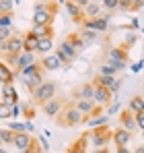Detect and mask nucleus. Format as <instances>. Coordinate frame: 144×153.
<instances>
[{
	"mask_svg": "<svg viewBox=\"0 0 144 153\" xmlns=\"http://www.w3.org/2000/svg\"><path fill=\"white\" fill-rule=\"evenodd\" d=\"M66 39H68V44H70L72 48L76 50V54H80V52H84V50H87V44L82 42V37H80L78 33H70V35H68Z\"/></svg>",
	"mask_w": 144,
	"mask_h": 153,
	"instance_id": "393cba45",
	"label": "nucleus"
},
{
	"mask_svg": "<svg viewBox=\"0 0 144 153\" xmlns=\"http://www.w3.org/2000/svg\"><path fill=\"white\" fill-rule=\"evenodd\" d=\"M66 105V102L64 100H60V97H54V100H49V102H46L43 105H41V110H43V114L48 116V118H56L60 112H62V108Z\"/></svg>",
	"mask_w": 144,
	"mask_h": 153,
	"instance_id": "9d476101",
	"label": "nucleus"
},
{
	"mask_svg": "<svg viewBox=\"0 0 144 153\" xmlns=\"http://www.w3.org/2000/svg\"><path fill=\"white\" fill-rule=\"evenodd\" d=\"M115 153H132V151H130L128 147H118V151H115Z\"/></svg>",
	"mask_w": 144,
	"mask_h": 153,
	"instance_id": "de8ad7c7",
	"label": "nucleus"
},
{
	"mask_svg": "<svg viewBox=\"0 0 144 153\" xmlns=\"http://www.w3.org/2000/svg\"><path fill=\"white\" fill-rule=\"evenodd\" d=\"M12 19H15L12 13H2L0 10V27H12Z\"/></svg>",
	"mask_w": 144,
	"mask_h": 153,
	"instance_id": "7c9ffc66",
	"label": "nucleus"
},
{
	"mask_svg": "<svg viewBox=\"0 0 144 153\" xmlns=\"http://www.w3.org/2000/svg\"><path fill=\"white\" fill-rule=\"evenodd\" d=\"M23 39H25V33H15L8 42H6V50H4V56H6V64L12 68L17 56L23 52Z\"/></svg>",
	"mask_w": 144,
	"mask_h": 153,
	"instance_id": "39448f33",
	"label": "nucleus"
},
{
	"mask_svg": "<svg viewBox=\"0 0 144 153\" xmlns=\"http://www.w3.org/2000/svg\"><path fill=\"white\" fill-rule=\"evenodd\" d=\"M87 122V116L72 103H66L64 108H62V112L56 116V124L62 128H72V126H78V124H84Z\"/></svg>",
	"mask_w": 144,
	"mask_h": 153,
	"instance_id": "f257e3e1",
	"label": "nucleus"
},
{
	"mask_svg": "<svg viewBox=\"0 0 144 153\" xmlns=\"http://www.w3.org/2000/svg\"><path fill=\"white\" fill-rule=\"evenodd\" d=\"M93 102L101 108H109L113 102V93L109 91V87H103V85H95V97Z\"/></svg>",
	"mask_w": 144,
	"mask_h": 153,
	"instance_id": "1a4fd4ad",
	"label": "nucleus"
},
{
	"mask_svg": "<svg viewBox=\"0 0 144 153\" xmlns=\"http://www.w3.org/2000/svg\"><path fill=\"white\" fill-rule=\"evenodd\" d=\"M115 68L113 66H109V64H101V68H99V75H107V76H115Z\"/></svg>",
	"mask_w": 144,
	"mask_h": 153,
	"instance_id": "c9c22d12",
	"label": "nucleus"
},
{
	"mask_svg": "<svg viewBox=\"0 0 144 153\" xmlns=\"http://www.w3.org/2000/svg\"><path fill=\"white\" fill-rule=\"evenodd\" d=\"M128 48L123 46H113L107 50V64L113 66L115 71H123L128 66V60H130V54H128Z\"/></svg>",
	"mask_w": 144,
	"mask_h": 153,
	"instance_id": "7ed1b4c3",
	"label": "nucleus"
},
{
	"mask_svg": "<svg viewBox=\"0 0 144 153\" xmlns=\"http://www.w3.org/2000/svg\"><path fill=\"white\" fill-rule=\"evenodd\" d=\"M93 153H109V149H107V147H99V149H95Z\"/></svg>",
	"mask_w": 144,
	"mask_h": 153,
	"instance_id": "49530a36",
	"label": "nucleus"
},
{
	"mask_svg": "<svg viewBox=\"0 0 144 153\" xmlns=\"http://www.w3.org/2000/svg\"><path fill=\"white\" fill-rule=\"evenodd\" d=\"M12 81H15V71L6 62H0V85H12Z\"/></svg>",
	"mask_w": 144,
	"mask_h": 153,
	"instance_id": "4be33fe9",
	"label": "nucleus"
},
{
	"mask_svg": "<svg viewBox=\"0 0 144 153\" xmlns=\"http://www.w3.org/2000/svg\"><path fill=\"white\" fill-rule=\"evenodd\" d=\"M15 33H17V31H15L12 27H0V44L8 42V39H10Z\"/></svg>",
	"mask_w": 144,
	"mask_h": 153,
	"instance_id": "c756f323",
	"label": "nucleus"
},
{
	"mask_svg": "<svg viewBox=\"0 0 144 153\" xmlns=\"http://www.w3.org/2000/svg\"><path fill=\"white\" fill-rule=\"evenodd\" d=\"M4 2H6V0H4Z\"/></svg>",
	"mask_w": 144,
	"mask_h": 153,
	"instance_id": "6e6d98bb",
	"label": "nucleus"
},
{
	"mask_svg": "<svg viewBox=\"0 0 144 153\" xmlns=\"http://www.w3.org/2000/svg\"><path fill=\"white\" fill-rule=\"evenodd\" d=\"M111 139H113V130L107 126V124L91 128V143L95 145L97 149H99V147H107V145L111 143Z\"/></svg>",
	"mask_w": 144,
	"mask_h": 153,
	"instance_id": "423d86ee",
	"label": "nucleus"
},
{
	"mask_svg": "<svg viewBox=\"0 0 144 153\" xmlns=\"http://www.w3.org/2000/svg\"><path fill=\"white\" fill-rule=\"evenodd\" d=\"M37 44H39V37L29 29V31L25 33V39H23V52H31V54H35V52H37Z\"/></svg>",
	"mask_w": 144,
	"mask_h": 153,
	"instance_id": "412c9836",
	"label": "nucleus"
},
{
	"mask_svg": "<svg viewBox=\"0 0 144 153\" xmlns=\"http://www.w3.org/2000/svg\"><path fill=\"white\" fill-rule=\"evenodd\" d=\"M25 153H46V149L39 145V139H33V143L29 145V149H27Z\"/></svg>",
	"mask_w": 144,
	"mask_h": 153,
	"instance_id": "f704fd0d",
	"label": "nucleus"
},
{
	"mask_svg": "<svg viewBox=\"0 0 144 153\" xmlns=\"http://www.w3.org/2000/svg\"><path fill=\"white\" fill-rule=\"evenodd\" d=\"M130 139H132V132L120 126V128H115V130H113V139H111V141L115 143V147H128Z\"/></svg>",
	"mask_w": 144,
	"mask_h": 153,
	"instance_id": "dca6fc26",
	"label": "nucleus"
},
{
	"mask_svg": "<svg viewBox=\"0 0 144 153\" xmlns=\"http://www.w3.org/2000/svg\"><path fill=\"white\" fill-rule=\"evenodd\" d=\"M12 132H27V128H25V124H21V122H8V126Z\"/></svg>",
	"mask_w": 144,
	"mask_h": 153,
	"instance_id": "4c0bfd02",
	"label": "nucleus"
},
{
	"mask_svg": "<svg viewBox=\"0 0 144 153\" xmlns=\"http://www.w3.org/2000/svg\"><path fill=\"white\" fill-rule=\"evenodd\" d=\"M58 2H60V4H66V0H58Z\"/></svg>",
	"mask_w": 144,
	"mask_h": 153,
	"instance_id": "603ef678",
	"label": "nucleus"
},
{
	"mask_svg": "<svg viewBox=\"0 0 144 153\" xmlns=\"http://www.w3.org/2000/svg\"><path fill=\"white\" fill-rule=\"evenodd\" d=\"M82 13H84V19H95L103 15V6H101V2H89L82 8Z\"/></svg>",
	"mask_w": 144,
	"mask_h": 153,
	"instance_id": "5701e85b",
	"label": "nucleus"
},
{
	"mask_svg": "<svg viewBox=\"0 0 144 153\" xmlns=\"http://www.w3.org/2000/svg\"><path fill=\"white\" fill-rule=\"evenodd\" d=\"M66 10H68V15L72 17V21H74V23L82 25V21H84V13H82V8H80L76 2H72V0H66Z\"/></svg>",
	"mask_w": 144,
	"mask_h": 153,
	"instance_id": "a211bd4d",
	"label": "nucleus"
},
{
	"mask_svg": "<svg viewBox=\"0 0 144 153\" xmlns=\"http://www.w3.org/2000/svg\"><path fill=\"white\" fill-rule=\"evenodd\" d=\"M56 13L58 10H39V13H33V25H51Z\"/></svg>",
	"mask_w": 144,
	"mask_h": 153,
	"instance_id": "f3484780",
	"label": "nucleus"
},
{
	"mask_svg": "<svg viewBox=\"0 0 144 153\" xmlns=\"http://www.w3.org/2000/svg\"><path fill=\"white\" fill-rule=\"evenodd\" d=\"M51 50H54V37H39V44H37V52L35 54L48 56Z\"/></svg>",
	"mask_w": 144,
	"mask_h": 153,
	"instance_id": "b1692460",
	"label": "nucleus"
},
{
	"mask_svg": "<svg viewBox=\"0 0 144 153\" xmlns=\"http://www.w3.org/2000/svg\"><path fill=\"white\" fill-rule=\"evenodd\" d=\"M0 100L6 103V105H19V95L15 91V85H2V91H0Z\"/></svg>",
	"mask_w": 144,
	"mask_h": 153,
	"instance_id": "ddd939ff",
	"label": "nucleus"
},
{
	"mask_svg": "<svg viewBox=\"0 0 144 153\" xmlns=\"http://www.w3.org/2000/svg\"><path fill=\"white\" fill-rule=\"evenodd\" d=\"M56 93H58V83H56V81H43V83H41L31 95H33V103L43 105L46 102L54 100Z\"/></svg>",
	"mask_w": 144,
	"mask_h": 153,
	"instance_id": "20e7f679",
	"label": "nucleus"
},
{
	"mask_svg": "<svg viewBox=\"0 0 144 153\" xmlns=\"http://www.w3.org/2000/svg\"><path fill=\"white\" fill-rule=\"evenodd\" d=\"M19 116V105H12V118Z\"/></svg>",
	"mask_w": 144,
	"mask_h": 153,
	"instance_id": "09e8293b",
	"label": "nucleus"
},
{
	"mask_svg": "<svg viewBox=\"0 0 144 153\" xmlns=\"http://www.w3.org/2000/svg\"><path fill=\"white\" fill-rule=\"evenodd\" d=\"M0 153H6V149H4V147H0Z\"/></svg>",
	"mask_w": 144,
	"mask_h": 153,
	"instance_id": "3c124183",
	"label": "nucleus"
},
{
	"mask_svg": "<svg viewBox=\"0 0 144 153\" xmlns=\"http://www.w3.org/2000/svg\"><path fill=\"white\" fill-rule=\"evenodd\" d=\"M0 10L2 13H12V0H0Z\"/></svg>",
	"mask_w": 144,
	"mask_h": 153,
	"instance_id": "58836bf2",
	"label": "nucleus"
},
{
	"mask_svg": "<svg viewBox=\"0 0 144 153\" xmlns=\"http://www.w3.org/2000/svg\"><path fill=\"white\" fill-rule=\"evenodd\" d=\"M33 139H35V137H31L29 132H17V134H15V147H17L19 151L25 153L29 149V145L33 143Z\"/></svg>",
	"mask_w": 144,
	"mask_h": 153,
	"instance_id": "aec40b11",
	"label": "nucleus"
},
{
	"mask_svg": "<svg viewBox=\"0 0 144 153\" xmlns=\"http://www.w3.org/2000/svg\"><path fill=\"white\" fill-rule=\"evenodd\" d=\"M2 145H4V143H2V139H0V147H2Z\"/></svg>",
	"mask_w": 144,
	"mask_h": 153,
	"instance_id": "864d4df0",
	"label": "nucleus"
},
{
	"mask_svg": "<svg viewBox=\"0 0 144 153\" xmlns=\"http://www.w3.org/2000/svg\"><path fill=\"white\" fill-rule=\"evenodd\" d=\"M78 35L82 37V42H84L87 46H91V44H93V42L97 39V31H91V29H84V27H82V29L78 31Z\"/></svg>",
	"mask_w": 144,
	"mask_h": 153,
	"instance_id": "c85d7f7f",
	"label": "nucleus"
},
{
	"mask_svg": "<svg viewBox=\"0 0 144 153\" xmlns=\"http://www.w3.org/2000/svg\"><path fill=\"white\" fill-rule=\"evenodd\" d=\"M132 153H144V145H138V147H136Z\"/></svg>",
	"mask_w": 144,
	"mask_h": 153,
	"instance_id": "8fccbe9b",
	"label": "nucleus"
},
{
	"mask_svg": "<svg viewBox=\"0 0 144 153\" xmlns=\"http://www.w3.org/2000/svg\"><path fill=\"white\" fill-rule=\"evenodd\" d=\"M87 122H89L91 128L103 126V124H107V114H101V116H97V118H93V120H87Z\"/></svg>",
	"mask_w": 144,
	"mask_h": 153,
	"instance_id": "72a5a7b5",
	"label": "nucleus"
},
{
	"mask_svg": "<svg viewBox=\"0 0 144 153\" xmlns=\"http://www.w3.org/2000/svg\"><path fill=\"white\" fill-rule=\"evenodd\" d=\"M56 56L60 58V62L64 66H68V64H72V60L76 58V50L68 44V39H62L58 44V48H56Z\"/></svg>",
	"mask_w": 144,
	"mask_h": 153,
	"instance_id": "0eeeda50",
	"label": "nucleus"
},
{
	"mask_svg": "<svg viewBox=\"0 0 144 153\" xmlns=\"http://www.w3.org/2000/svg\"><path fill=\"white\" fill-rule=\"evenodd\" d=\"M25 116L31 120V118H33V110H31V108H25Z\"/></svg>",
	"mask_w": 144,
	"mask_h": 153,
	"instance_id": "a18cd8bd",
	"label": "nucleus"
},
{
	"mask_svg": "<svg viewBox=\"0 0 144 153\" xmlns=\"http://www.w3.org/2000/svg\"><path fill=\"white\" fill-rule=\"evenodd\" d=\"M10 118H12V108L2 102L0 103V120H10Z\"/></svg>",
	"mask_w": 144,
	"mask_h": 153,
	"instance_id": "473e14b6",
	"label": "nucleus"
},
{
	"mask_svg": "<svg viewBox=\"0 0 144 153\" xmlns=\"http://www.w3.org/2000/svg\"><path fill=\"white\" fill-rule=\"evenodd\" d=\"M136 126L140 128L144 132V112H140V114H136Z\"/></svg>",
	"mask_w": 144,
	"mask_h": 153,
	"instance_id": "ea45409f",
	"label": "nucleus"
},
{
	"mask_svg": "<svg viewBox=\"0 0 144 153\" xmlns=\"http://www.w3.org/2000/svg\"><path fill=\"white\" fill-rule=\"evenodd\" d=\"M0 103H2V100H0Z\"/></svg>",
	"mask_w": 144,
	"mask_h": 153,
	"instance_id": "5fc2aeb1",
	"label": "nucleus"
},
{
	"mask_svg": "<svg viewBox=\"0 0 144 153\" xmlns=\"http://www.w3.org/2000/svg\"><path fill=\"white\" fill-rule=\"evenodd\" d=\"M39 64H41V68H43V71H58V68H62V66H64L56 54L41 56V58H39Z\"/></svg>",
	"mask_w": 144,
	"mask_h": 153,
	"instance_id": "2eb2a0df",
	"label": "nucleus"
},
{
	"mask_svg": "<svg viewBox=\"0 0 144 153\" xmlns=\"http://www.w3.org/2000/svg\"><path fill=\"white\" fill-rule=\"evenodd\" d=\"M118 108H120L118 103H115V102H111V105H109V114H115V112H118Z\"/></svg>",
	"mask_w": 144,
	"mask_h": 153,
	"instance_id": "c03bdc74",
	"label": "nucleus"
},
{
	"mask_svg": "<svg viewBox=\"0 0 144 153\" xmlns=\"http://www.w3.org/2000/svg\"><path fill=\"white\" fill-rule=\"evenodd\" d=\"M43 73H46V71L41 68V64H39V62H33V64H29L27 68H23L17 76L23 81V85L27 87V91L33 93V91L43 83Z\"/></svg>",
	"mask_w": 144,
	"mask_h": 153,
	"instance_id": "f03ea898",
	"label": "nucleus"
},
{
	"mask_svg": "<svg viewBox=\"0 0 144 153\" xmlns=\"http://www.w3.org/2000/svg\"><path fill=\"white\" fill-rule=\"evenodd\" d=\"M101 6L107 10V13H113L120 8V0H101Z\"/></svg>",
	"mask_w": 144,
	"mask_h": 153,
	"instance_id": "2f4dec72",
	"label": "nucleus"
},
{
	"mask_svg": "<svg viewBox=\"0 0 144 153\" xmlns=\"http://www.w3.org/2000/svg\"><path fill=\"white\" fill-rule=\"evenodd\" d=\"M15 134L17 132H12L10 128H0V139H2V143L8 147V145H15Z\"/></svg>",
	"mask_w": 144,
	"mask_h": 153,
	"instance_id": "cd10ccee",
	"label": "nucleus"
},
{
	"mask_svg": "<svg viewBox=\"0 0 144 153\" xmlns=\"http://www.w3.org/2000/svg\"><path fill=\"white\" fill-rule=\"evenodd\" d=\"M118 120H120V126L126 128V130H130V132H134V130L138 128L136 126V114H134L132 110H128V108L120 112V118H118Z\"/></svg>",
	"mask_w": 144,
	"mask_h": 153,
	"instance_id": "f8f14e48",
	"label": "nucleus"
},
{
	"mask_svg": "<svg viewBox=\"0 0 144 153\" xmlns=\"http://www.w3.org/2000/svg\"><path fill=\"white\" fill-rule=\"evenodd\" d=\"M82 27L84 29H91V31H97V33H105L109 29V13L107 15H101V17H95V19H84L82 21Z\"/></svg>",
	"mask_w": 144,
	"mask_h": 153,
	"instance_id": "6e6552de",
	"label": "nucleus"
},
{
	"mask_svg": "<svg viewBox=\"0 0 144 153\" xmlns=\"http://www.w3.org/2000/svg\"><path fill=\"white\" fill-rule=\"evenodd\" d=\"M120 89H121V79H115V83L109 87V91H111V93H118Z\"/></svg>",
	"mask_w": 144,
	"mask_h": 153,
	"instance_id": "a19ab883",
	"label": "nucleus"
},
{
	"mask_svg": "<svg viewBox=\"0 0 144 153\" xmlns=\"http://www.w3.org/2000/svg\"><path fill=\"white\" fill-rule=\"evenodd\" d=\"M31 31H33L37 37H54V27L51 25H33Z\"/></svg>",
	"mask_w": 144,
	"mask_h": 153,
	"instance_id": "a878e982",
	"label": "nucleus"
},
{
	"mask_svg": "<svg viewBox=\"0 0 144 153\" xmlns=\"http://www.w3.org/2000/svg\"><path fill=\"white\" fill-rule=\"evenodd\" d=\"M128 110H132L134 114H140V112H144V97H142V95H134V97L130 100Z\"/></svg>",
	"mask_w": 144,
	"mask_h": 153,
	"instance_id": "bb28decb",
	"label": "nucleus"
},
{
	"mask_svg": "<svg viewBox=\"0 0 144 153\" xmlns=\"http://www.w3.org/2000/svg\"><path fill=\"white\" fill-rule=\"evenodd\" d=\"M89 137H91V132H82L74 143H72L70 147L66 149V153H87V145H89Z\"/></svg>",
	"mask_w": 144,
	"mask_h": 153,
	"instance_id": "4468645a",
	"label": "nucleus"
},
{
	"mask_svg": "<svg viewBox=\"0 0 144 153\" xmlns=\"http://www.w3.org/2000/svg\"><path fill=\"white\" fill-rule=\"evenodd\" d=\"M72 95H74L76 100H93V97H95V85H93V83H84V85H80Z\"/></svg>",
	"mask_w": 144,
	"mask_h": 153,
	"instance_id": "6ab92c4d",
	"label": "nucleus"
},
{
	"mask_svg": "<svg viewBox=\"0 0 144 153\" xmlns=\"http://www.w3.org/2000/svg\"><path fill=\"white\" fill-rule=\"evenodd\" d=\"M142 66H144V62L140 60V62H136V64H132V71H134V73H140V68H142Z\"/></svg>",
	"mask_w": 144,
	"mask_h": 153,
	"instance_id": "37998d69",
	"label": "nucleus"
},
{
	"mask_svg": "<svg viewBox=\"0 0 144 153\" xmlns=\"http://www.w3.org/2000/svg\"><path fill=\"white\" fill-rule=\"evenodd\" d=\"M33 62H37L35 60V54H31V52H21L19 56H17V60H15V64H12V71H15V76L19 75L23 68H27L29 64H33Z\"/></svg>",
	"mask_w": 144,
	"mask_h": 153,
	"instance_id": "9b49d317",
	"label": "nucleus"
},
{
	"mask_svg": "<svg viewBox=\"0 0 144 153\" xmlns=\"http://www.w3.org/2000/svg\"><path fill=\"white\" fill-rule=\"evenodd\" d=\"M144 6V0H134V4H132V13H136V10H140Z\"/></svg>",
	"mask_w": 144,
	"mask_h": 153,
	"instance_id": "79ce46f5",
	"label": "nucleus"
},
{
	"mask_svg": "<svg viewBox=\"0 0 144 153\" xmlns=\"http://www.w3.org/2000/svg\"><path fill=\"white\" fill-rule=\"evenodd\" d=\"M132 4H134V0H120V8L121 13H132Z\"/></svg>",
	"mask_w": 144,
	"mask_h": 153,
	"instance_id": "e433bc0d",
	"label": "nucleus"
}]
</instances>
